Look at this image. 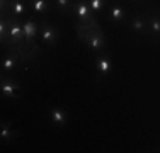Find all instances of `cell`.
<instances>
[{
	"label": "cell",
	"mask_w": 160,
	"mask_h": 153,
	"mask_svg": "<svg viewBox=\"0 0 160 153\" xmlns=\"http://www.w3.org/2000/svg\"><path fill=\"white\" fill-rule=\"evenodd\" d=\"M9 17V34H7V43L10 44V48L14 46H21L22 39H24V29H22V22L19 21V17L14 15H7Z\"/></svg>",
	"instance_id": "obj_1"
},
{
	"label": "cell",
	"mask_w": 160,
	"mask_h": 153,
	"mask_svg": "<svg viewBox=\"0 0 160 153\" xmlns=\"http://www.w3.org/2000/svg\"><path fill=\"white\" fill-rule=\"evenodd\" d=\"M73 14L78 17V21L82 22V24H94L97 26V22L94 21V14L92 10H90L89 3L83 2V0H75L73 2Z\"/></svg>",
	"instance_id": "obj_2"
},
{
	"label": "cell",
	"mask_w": 160,
	"mask_h": 153,
	"mask_svg": "<svg viewBox=\"0 0 160 153\" xmlns=\"http://www.w3.org/2000/svg\"><path fill=\"white\" fill-rule=\"evenodd\" d=\"M0 89H2V95L7 99H17L19 97V92H21V85L16 82L14 78H5V76H2V85H0Z\"/></svg>",
	"instance_id": "obj_3"
},
{
	"label": "cell",
	"mask_w": 160,
	"mask_h": 153,
	"mask_svg": "<svg viewBox=\"0 0 160 153\" xmlns=\"http://www.w3.org/2000/svg\"><path fill=\"white\" fill-rule=\"evenodd\" d=\"M39 27H41V39L48 46H55L58 43V31H56L55 26L48 24V22H41Z\"/></svg>",
	"instance_id": "obj_4"
},
{
	"label": "cell",
	"mask_w": 160,
	"mask_h": 153,
	"mask_svg": "<svg viewBox=\"0 0 160 153\" xmlns=\"http://www.w3.org/2000/svg\"><path fill=\"white\" fill-rule=\"evenodd\" d=\"M85 44H87V48L92 49V51H101V49L104 48V44H106V39H104V36H102L101 31L96 27L92 31V34L89 36V39L85 41Z\"/></svg>",
	"instance_id": "obj_5"
},
{
	"label": "cell",
	"mask_w": 160,
	"mask_h": 153,
	"mask_svg": "<svg viewBox=\"0 0 160 153\" xmlns=\"http://www.w3.org/2000/svg\"><path fill=\"white\" fill-rule=\"evenodd\" d=\"M22 29H24V41L28 44H32V39L38 36V24L32 19H28L22 22Z\"/></svg>",
	"instance_id": "obj_6"
},
{
	"label": "cell",
	"mask_w": 160,
	"mask_h": 153,
	"mask_svg": "<svg viewBox=\"0 0 160 153\" xmlns=\"http://www.w3.org/2000/svg\"><path fill=\"white\" fill-rule=\"evenodd\" d=\"M96 68H97V72H99V75H101V76H108L112 72V61H111V58H109L108 55L101 56V58L97 60V63H96Z\"/></svg>",
	"instance_id": "obj_7"
},
{
	"label": "cell",
	"mask_w": 160,
	"mask_h": 153,
	"mask_svg": "<svg viewBox=\"0 0 160 153\" xmlns=\"http://www.w3.org/2000/svg\"><path fill=\"white\" fill-rule=\"evenodd\" d=\"M49 119L56 126H65L67 124V112L60 107H55V109L49 111Z\"/></svg>",
	"instance_id": "obj_8"
},
{
	"label": "cell",
	"mask_w": 160,
	"mask_h": 153,
	"mask_svg": "<svg viewBox=\"0 0 160 153\" xmlns=\"http://www.w3.org/2000/svg\"><path fill=\"white\" fill-rule=\"evenodd\" d=\"M129 27L133 29V32L143 34L148 31V22H147V19H143V17H135L131 21V24H129Z\"/></svg>",
	"instance_id": "obj_9"
},
{
	"label": "cell",
	"mask_w": 160,
	"mask_h": 153,
	"mask_svg": "<svg viewBox=\"0 0 160 153\" xmlns=\"http://www.w3.org/2000/svg\"><path fill=\"white\" fill-rule=\"evenodd\" d=\"M124 17H126V14H124V9L121 5H112L111 9H109V19H111L112 22H123Z\"/></svg>",
	"instance_id": "obj_10"
},
{
	"label": "cell",
	"mask_w": 160,
	"mask_h": 153,
	"mask_svg": "<svg viewBox=\"0 0 160 153\" xmlns=\"http://www.w3.org/2000/svg\"><path fill=\"white\" fill-rule=\"evenodd\" d=\"M7 34H9V17L5 14H2V19H0V39H2V44H7Z\"/></svg>",
	"instance_id": "obj_11"
},
{
	"label": "cell",
	"mask_w": 160,
	"mask_h": 153,
	"mask_svg": "<svg viewBox=\"0 0 160 153\" xmlns=\"http://www.w3.org/2000/svg\"><path fill=\"white\" fill-rule=\"evenodd\" d=\"M31 10L34 14H46L48 0H31Z\"/></svg>",
	"instance_id": "obj_12"
},
{
	"label": "cell",
	"mask_w": 160,
	"mask_h": 153,
	"mask_svg": "<svg viewBox=\"0 0 160 153\" xmlns=\"http://www.w3.org/2000/svg\"><path fill=\"white\" fill-rule=\"evenodd\" d=\"M56 5V9L62 14H70V10L73 9V2L72 0H53Z\"/></svg>",
	"instance_id": "obj_13"
},
{
	"label": "cell",
	"mask_w": 160,
	"mask_h": 153,
	"mask_svg": "<svg viewBox=\"0 0 160 153\" xmlns=\"http://www.w3.org/2000/svg\"><path fill=\"white\" fill-rule=\"evenodd\" d=\"M24 14H26V3H24V0H16V2H14L12 10H10V15H14V17H22Z\"/></svg>",
	"instance_id": "obj_14"
},
{
	"label": "cell",
	"mask_w": 160,
	"mask_h": 153,
	"mask_svg": "<svg viewBox=\"0 0 160 153\" xmlns=\"http://www.w3.org/2000/svg\"><path fill=\"white\" fill-rule=\"evenodd\" d=\"M148 31H150L153 36H160V15H153V17L148 21Z\"/></svg>",
	"instance_id": "obj_15"
},
{
	"label": "cell",
	"mask_w": 160,
	"mask_h": 153,
	"mask_svg": "<svg viewBox=\"0 0 160 153\" xmlns=\"http://www.w3.org/2000/svg\"><path fill=\"white\" fill-rule=\"evenodd\" d=\"M17 133L14 131L12 128H10L9 122H2V131H0V136H2V140H12L14 136H16Z\"/></svg>",
	"instance_id": "obj_16"
},
{
	"label": "cell",
	"mask_w": 160,
	"mask_h": 153,
	"mask_svg": "<svg viewBox=\"0 0 160 153\" xmlns=\"http://www.w3.org/2000/svg\"><path fill=\"white\" fill-rule=\"evenodd\" d=\"M87 3H89L92 14H97L104 9V0H87Z\"/></svg>",
	"instance_id": "obj_17"
}]
</instances>
